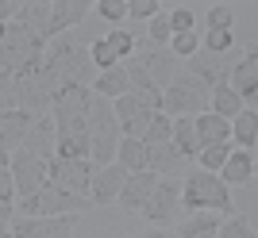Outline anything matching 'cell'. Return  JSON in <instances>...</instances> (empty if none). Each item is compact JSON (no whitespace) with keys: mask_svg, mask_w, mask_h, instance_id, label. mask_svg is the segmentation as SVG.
<instances>
[{"mask_svg":"<svg viewBox=\"0 0 258 238\" xmlns=\"http://www.w3.org/2000/svg\"><path fill=\"white\" fill-rule=\"evenodd\" d=\"M43 65L46 73L58 81V85H93V77H97V69H93V62H89V46L81 35H58V39H50V43L43 46Z\"/></svg>","mask_w":258,"mask_h":238,"instance_id":"obj_1","label":"cell"},{"mask_svg":"<svg viewBox=\"0 0 258 238\" xmlns=\"http://www.w3.org/2000/svg\"><path fill=\"white\" fill-rule=\"evenodd\" d=\"M89 104H93V92L85 85H66L58 96H54V139L58 142H89Z\"/></svg>","mask_w":258,"mask_h":238,"instance_id":"obj_2","label":"cell"},{"mask_svg":"<svg viewBox=\"0 0 258 238\" xmlns=\"http://www.w3.org/2000/svg\"><path fill=\"white\" fill-rule=\"evenodd\" d=\"M12 92H16V108L39 119V115H50L54 96L62 92V85H58V81H54V77L46 73L43 58H39L35 65H27L23 73H16V77H12Z\"/></svg>","mask_w":258,"mask_h":238,"instance_id":"obj_3","label":"cell"},{"mask_svg":"<svg viewBox=\"0 0 258 238\" xmlns=\"http://www.w3.org/2000/svg\"><path fill=\"white\" fill-rule=\"evenodd\" d=\"M181 207L185 211H212V215H231V211H235L231 188H227L216 173H205V169L185 173V181H181Z\"/></svg>","mask_w":258,"mask_h":238,"instance_id":"obj_4","label":"cell"},{"mask_svg":"<svg viewBox=\"0 0 258 238\" xmlns=\"http://www.w3.org/2000/svg\"><path fill=\"white\" fill-rule=\"evenodd\" d=\"M119 139H123V135H119V123H116V111H112V100L93 96V104H89V162H93V169L116 162Z\"/></svg>","mask_w":258,"mask_h":238,"instance_id":"obj_5","label":"cell"},{"mask_svg":"<svg viewBox=\"0 0 258 238\" xmlns=\"http://www.w3.org/2000/svg\"><path fill=\"white\" fill-rule=\"evenodd\" d=\"M43 39L39 35H31L27 27H20V23L12 20L8 27H4V39H0V73H23L27 65H35L39 58H43Z\"/></svg>","mask_w":258,"mask_h":238,"instance_id":"obj_6","label":"cell"},{"mask_svg":"<svg viewBox=\"0 0 258 238\" xmlns=\"http://www.w3.org/2000/svg\"><path fill=\"white\" fill-rule=\"evenodd\" d=\"M208 92L212 88L201 85L193 73H185V65H181V73L173 77V85L170 88H162V115H205L208 111Z\"/></svg>","mask_w":258,"mask_h":238,"instance_id":"obj_7","label":"cell"},{"mask_svg":"<svg viewBox=\"0 0 258 238\" xmlns=\"http://www.w3.org/2000/svg\"><path fill=\"white\" fill-rule=\"evenodd\" d=\"M85 207H89L85 196H74V192L54 188V184H43L35 196L16 200V215H81Z\"/></svg>","mask_w":258,"mask_h":238,"instance_id":"obj_8","label":"cell"},{"mask_svg":"<svg viewBox=\"0 0 258 238\" xmlns=\"http://www.w3.org/2000/svg\"><path fill=\"white\" fill-rule=\"evenodd\" d=\"M151 227H170L181 219V177H158L154 192L147 196V204L139 211Z\"/></svg>","mask_w":258,"mask_h":238,"instance_id":"obj_9","label":"cell"},{"mask_svg":"<svg viewBox=\"0 0 258 238\" xmlns=\"http://www.w3.org/2000/svg\"><path fill=\"white\" fill-rule=\"evenodd\" d=\"M93 162L89 158H54L46 165V184L62 188V192H74V196H85L89 200V184H93Z\"/></svg>","mask_w":258,"mask_h":238,"instance_id":"obj_10","label":"cell"},{"mask_svg":"<svg viewBox=\"0 0 258 238\" xmlns=\"http://www.w3.org/2000/svg\"><path fill=\"white\" fill-rule=\"evenodd\" d=\"M77 215H16L8 223L12 238H74Z\"/></svg>","mask_w":258,"mask_h":238,"instance_id":"obj_11","label":"cell"},{"mask_svg":"<svg viewBox=\"0 0 258 238\" xmlns=\"http://www.w3.org/2000/svg\"><path fill=\"white\" fill-rule=\"evenodd\" d=\"M239 62V46L235 50H227V54H205V50H197L193 58H185V73H193L201 85L216 88V85H227V77H231V65Z\"/></svg>","mask_w":258,"mask_h":238,"instance_id":"obj_12","label":"cell"},{"mask_svg":"<svg viewBox=\"0 0 258 238\" xmlns=\"http://www.w3.org/2000/svg\"><path fill=\"white\" fill-rule=\"evenodd\" d=\"M131 58L147 69V77L154 81V88H158V92H162V88H170L173 77L181 73V58H173L166 46H147V43H139Z\"/></svg>","mask_w":258,"mask_h":238,"instance_id":"obj_13","label":"cell"},{"mask_svg":"<svg viewBox=\"0 0 258 238\" xmlns=\"http://www.w3.org/2000/svg\"><path fill=\"white\" fill-rule=\"evenodd\" d=\"M46 165L50 162H39V158H31V154L16 150L8 162V177H12V188H16V200H27V196H35L39 188L46 184Z\"/></svg>","mask_w":258,"mask_h":238,"instance_id":"obj_14","label":"cell"},{"mask_svg":"<svg viewBox=\"0 0 258 238\" xmlns=\"http://www.w3.org/2000/svg\"><path fill=\"white\" fill-rule=\"evenodd\" d=\"M89 0H50V20H46V43L58 35H70V27L85 23Z\"/></svg>","mask_w":258,"mask_h":238,"instance_id":"obj_15","label":"cell"},{"mask_svg":"<svg viewBox=\"0 0 258 238\" xmlns=\"http://www.w3.org/2000/svg\"><path fill=\"white\" fill-rule=\"evenodd\" d=\"M112 111H116V123H119V135H123V139H143V131H147V123H151V115H154V111H147L131 92L112 100Z\"/></svg>","mask_w":258,"mask_h":238,"instance_id":"obj_16","label":"cell"},{"mask_svg":"<svg viewBox=\"0 0 258 238\" xmlns=\"http://www.w3.org/2000/svg\"><path fill=\"white\" fill-rule=\"evenodd\" d=\"M189 162L173 142H162V146H147V169L154 177H185L189 173Z\"/></svg>","mask_w":258,"mask_h":238,"instance_id":"obj_17","label":"cell"},{"mask_svg":"<svg viewBox=\"0 0 258 238\" xmlns=\"http://www.w3.org/2000/svg\"><path fill=\"white\" fill-rule=\"evenodd\" d=\"M123 181H127V173H123L116 162H112V165H100L97 173H93V184H89V204H93V207L116 204V196H119V188H123Z\"/></svg>","mask_w":258,"mask_h":238,"instance_id":"obj_18","label":"cell"},{"mask_svg":"<svg viewBox=\"0 0 258 238\" xmlns=\"http://www.w3.org/2000/svg\"><path fill=\"white\" fill-rule=\"evenodd\" d=\"M154 184H158V177L151 173V169H143V173H127V181H123V188H119V207L127 211V215H139L143 204H147V196L154 192Z\"/></svg>","mask_w":258,"mask_h":238,"instance_id":"obj_19","label":"cell"},{"mask_svg":"<svg viewBox=\"0 0 258 238\" xmlns=\"http://www.w3.org/2000/svg\"><path fill=\"white\" fill-rule=\"evenodd\" d=\"M227 88H231L243 104L254 100V92H258V58H254V50L239 54V62L231 65V77H227Z\"/></svg>","mask_w":258,"mask_h":238,"instance_id":"obj_20","label":"cell"},{"mask_svg":"<svg viewBox=\"0 0 258 238\" xmlns=\"http://www.w3.org/2000/svg\"><path fill=\"white\" fill-rule=\"evenodd\" d=\"M20 150L31 154V158H39V162H54V119L50 115H39V119H35Z\"/></svg>","mask_w":258,"mask_h":238,"instance_id":"obj_21","label":"cell"},{"mask_svg":"<svg viewBox=\"0 0 258 238\" xmlns=\"http://www.w3.org/2000/svg\"><path fill=\"white\" fill-rule=\"evenodd\" d=\"M220 181L231 188V184H243V188H250V181H254V154L250 150H239V146H231V154H227V162L220 165Z\"/></svg>","mask_w":258,"mask_h":238,"instance_id":"obj_22","label":"cell"},{"mask_svg":"<svg viewBox=\"0 0 258 238\" xmlns=\"http://www.w3.org/2000/svg\"><path fill=\"white\" fill-rule=\"evenodd\" d=\"M31 123H35V115H27V111H20V108L4 111V115H0V146L8 154H16L23 146V139H27Z\"/></svg>","mask_w":258,"mask_h":238,"instance_id":"obj_23","label":"cell"},{"mask_svg":"<svg viewBox=\"0 0 258 238\" xmlns=\"http://www.w3.org/2000/svg\"><path fill=\"white\" fill-rule=\"evenodd\" d=\"M89 92H93V96H104V100H119V96H127V92H131V85H127V73H123V62L93 77Z\"/></svg>","mask_w":258,"mask_h":238,"instance_id":"obj_24","label":"cell"},{"mask_svg":"<svg viewBox=\"0 0 258 238\" xmlns=\"http://www.w3.org/2000/svg\"><path fill=\"white\" fill-rule=\"evenodd\" d=\"M220 230V215L212 211H189L185 219H177V234L173 238H216Z\"/></svg>","mask_w":258,"mask_h":238,"instance_id":"obj_25","label":"cell"},{"mask_svg":"<svg viewBox=\"0 0 258 238\" xmlns=\"http://www.w3.org/2000/svg\"><path fill=\"white\" fill-rule=\"evenodd\" d=\"M193 127H197L201 146H212V142H231V119H220V115H212V111H205V115H193Z\"/></svg>","mask_w":258,"mask_h":238,"instance_id":"obj_26","label":"cell"},{"mask_svg":"<svg viewBox=\"0 0 258 238\" xmlns=\"http://www.w3.org/2000/svg\"><path fill=\"white\" fill-rule=\"evenodd\" d=\"M116 165L123 169V173H143V169H147V146H143L139 139H119Z\"/></svg>","mask_w":258,"mask_h":238,"instance_id":"obj_27","label":"cell"},{"mask_svg":"<svg viewBox=\"0 0 258 238\" xmlns=\"http://www.w3.org/2000/svg\"><path fill=\"white\" fill-rule=\"evenodd\" d=\"M170 142L185 158H197L201 154V139H197V127H193V115H177L173 119V131H170Z\"/></svg>","mask_w":258,"mask_h":238,"instance_id":"obj_28","label":"cell"},{"mask_svg":"<svg viewBox=\"0 0 258 238\" xmlns=\"http://www.w3.org/2000/svg\"><path fill=\"white\" fill-rule=\"evenodd\" d=\"M231 142L239 150H250L258 142V119H254V108H243L235 119H231Z\"/></svg>","mask_w":258,"mask_h":238,"instance_id":"obj_29","label":"cell"},{"mask_svg":"<svg viewBox=\"0 0 258 238\" xmlns=\"http://www.w3.org/2000/svg\"><path fill=\"white\" fill-rule=\"evenodd\" d=\"M208 111L220 115V119H235L239 111H243V100H239L227 85H216L212 92H208Z\"/></svg>","mask_w":258,"mask_h":238,"instance_id":"obj_30","label":"cell"},{"mask_svg":"<svg viewBox=\"0 0 258 238\" xmlns=\"http://www.w3.org/2000/svg\"><path fill=\"white\" fill-rule=\"evenodd\" d=\"M170 131H173V119L162 115V111H154L139 142H143V146H162V142H170Z\"/></svg>","mask_w":258,"mask_h":238,"instance_id":"obj_31","label":"cell"},{"mask_svg":"<svg viewBox=\"0 0 258 238\" xmlns=\"http://www.w3.org/2000/svg\"><path fill=\"white\" fill-rule=\"evenodd\" d=\"M227 154H231V142H212V146H201L197 162H201L205 173H220V165L227 162Z\"/></svg>","mask_w":258,"mask_h":238,"instance_id":"obj_32","label":"cell"},{"mask_svg":"<svg viewBox=\"0 0 258 238\" xmlns=\"http://www.w3.org/2000/svg\"><path fill=\"white\" fill-rule=\"evenodd\" d=\"M12 219H16V188L8 169H0V227H8Z\"/></svg>","mask_w":258,"mask_h":238,"instance_id":"obj_33","label":"cell"},{"mask_svg":"<svg viewBox=\"0 0 258 238\" xmlns=\"http://www.w3.org/2000/svg\"><path fill=\"white\" fill-rule=\"evenodd\" d=\"M216 238H254V219L247 215H227L216 230Z\"/></svg>","mask_w":258,"mask_h":238,"instance_id":"obj_34","label":"cell"},{"mask_svg":"<svg viewBox=\"0 0 258 238\" xmlns=\"http://www.w3.org/2000/svg\"><path fill=\"white\" fill-rule=\"evenodd\" d=\"M104 43L112 46V54H116L119 62H127V58L135 54V35H131V31H123V27H112V31L104 35Z\"/></svg>","mask_w":258,"mask_h":238,"instance_id":"obj_35","label":"cell"},{"mask_svg":"<svg viewBox=\"0 0 258 238\" xmlns=\"http://www.w3.org/2000/svg\"><path fill=\"white\" fill-rule=\"evenodd\" d=\"M166 50H170L173 58H193L197 50H201V39H197V31H185V35H170V43H166Z\"/></svg>","mask_w":258,"mask_h":238,"instance_id":"obj_36","label":"cell"},{"mask_svg":"<svg viewBox=\"0 0 258 238\" xmlns=\"http://www.w3.org/2000/svg\"><path fill=\"white\" fill-rule=\"evenodd\" d=\"M201 50L205 54H227V50H235V31H208Z\"/></svg>","mask_w":258,"mask_h":238,"instance_id":"obj_37","label":"cell"},{"mask_svg":"<svg viewBox=\"0 0 258 238\" xmlns=\"http://www.w3.org/2000/svg\"><path fill=\"white\" fill-rule=\"evenodd\" d=\"M97 16L104 23H112V27H119V23L127 20V4L123 0H97Z\"/></svg>","mask_w":258,"mask_h":238,"instance_id":"obj_38","label":"cell"},{"mask_svg":"<svg viewBox=\"0 0 258 238\" xmlns=\"http://www.w3.org/2000/svg\"><path fill=\"white\" fill-rule=\"evenodd\" d=\"M208 31H235V12L227 8V4L208 8Z\"/></svg>","mask_w":258,"mask_h":238,"instance_id":"obj_39","label":"cell"},{"mask_svg":"<svg viewBox=\"0 0 258 238\" xmlns=\"http://www.w3.org/2000/svg\"><path fill=\"white\" fill-rule=\"evenodd\" d=\"M154 16H158V0H131L127 4V20H135V23H147Z\"/></svg>","mask_w":258,"mask_h":238,"instance_id":"obj_40","label":"cell"},{"mask_svg":"<svg viewBox=\"0 0 258 238\" xmlns=\"http://www.w3.org/2000/svg\"><path fill=\"white\" fill-rule=\"evenodd\" d=\"M166 23H170V35H185V31H193V12L189 8H173L170 16H166Z\"/></svg>","mask_w":258,"mask_h":238,"instance_id":"obj_41","label":"cell"},{"mask_svg":"<svg viewBox=\"0 0 258 238\" xmlns=\"http://www.w3.org/2000/svg\"><path fill=\"white\" fill-rule=\"evenodd\" d=\"M16 108V92H12V77L8 73H0V115L4 111Z\"/></svg>","mask_w":258,"mask_h":238,"instance_id":"obj_42","label":"cell"},{"mask_svg":"<svg viewBox=\"0 0 258 238\" xmlns=\"http://www.w3.org/2000/svg\"><path fill=\"white\" fill-rule=\"evenodd\" d=\"M16 8H20V0H0V23L16 20Z\"/></svg>","mask_w":258,"mask_h":238,"instance_id":"obj_43","label":"cell"},{"mask_svg":"<svg viewBox=\"0 0 258 238\" xmlns=\"http://www.w3.org/2000/svg\"><path fill=\"white\" fill-rule=\"evenodd\" d=\"M143 238H170V234H166V230H162V227H154V230H147V234H143Z\"/></svg>","mask_w":258,"mask_h":238,"instance_id":"obj_44","label":"cell"},{"mask_svg":"<svg viewBox=\"0 0 258 238\" xmlns=\"http://www.w3.org/2000/svg\"><path fill=\"white\" fill-rule=\"evenodd\" d=\"M8 162H12V154L4 150V146H0V169H8Z\"/></svg>","mask_w":258,"mask_h":238,"instance_id":"obj_45","label":"cell"},{"mask_svg":"<svg viewBox=\"0 0 258 238\" xmlns=\"http://www.w3.org/2000/svg\"><path fill=\"white\" fill-rule=\"evenodd\" d=\"M0 238H12V230H8V227H0Z\"/></svg>","mask_w":258,"mask_h":238,"instance_id":"obj_46","label":"cell"},{"mask_svg":"<svg viewBox=\"0 0 258 238\" xmlns=\"http://www.w3.org/2000/svg\"><path fill=\"white\" fill-rule=\"evenodd\" d=\"M104 238H127V234H104Z\"/></svg>","mask_w":258,"mask_h":238,"instance_id":"obj_47","label":"cell"}]
</instances>
